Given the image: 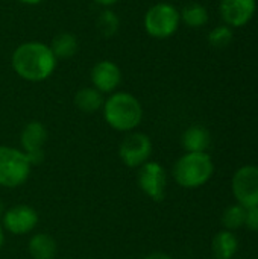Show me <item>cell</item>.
I'll use <instances>...</instances> for the list:
<instances>
[{
  "label": "cell",
  "instance_id": "1",
  "mask_svg": "<svg viewBox=\"0 0 258 259\" xmlns=\"http://www.w3.org/2000/svg\"><path fill=\"white\" fill-rule=\"evenodd\" d=\"M58 59L49 44L41 41H26L15 47L11 56L12 70L18 77L27 82H43L49 79Z\"/></svg>",
  "mask_w": 258,
  "mask_h": 259
},
{
  "label": "cell",
  "instance_id": "2",
  "mask_svg": "<svg viewBox=\"0 0 258 259\" xmlns=\"http://www.w3.org/2000/svg\"><path fill=\"white\" fill-rule=\"evenodd\" d=\"M103 118L106 124L117 132H132L143 120V106L140 100L126 91H116L105 99Z\"/></svg>",
  "mask_w": 258,
  "mask_h": 259
},
{
  "label": "cell",
  "instance_id": "3",
  "mask_svg": "<svg viewBox=\"0 0 258 259\" xmlns=\"http://www.w3.org/2000/svg\"><path fill=\"white\" fill-rule=\"evenodd\" d=\"M214 173V162L207 152H186L173 165L175 182L187 190L204 187Z\"/></svg>",
  "mask_w": 258,
  "mask_h": 259
},
{
  "label": "cell",
  "instance_id": "4",
  "mask_svg": "<svg viewBox=\"0 0 258 259\" xmlns=\"http://www.w3.org/2000/svg\"><path fill=\"white\" fill-rule=\"evenodd\" d=\"M32 165L21 149L0 144V187H21L30 175Z\"/></svg>",
  "mask_w": 258,
  "mask_h": 259
},
{
  "label": "cell",
  "instance_id": "5",
  "mask_svg": "<svg viewBox=\"0 0 258 259\" xmlns=\"http://www.w3.org/2000/svg\"><path fill=\"white\" fill-rule=\"evenodd\" d=\"M181 17L179 11L172 3H155L151 6L143 18L144 30L149 36L157 39H166L170 38L179 27Z\"/></svg>",
  "mask_w": 258,
  "mask_h": 259
},
{
  "label": "cell",
  "instance_id": "6",
  "mask_svg": "<svg viewBox=\"0 0 258 259\" xmlns=\"http://www.w3.org/2000/svg\"><path fill=\"white\" fill-rule=\"evenodd\" d=\"M152 141L143 132H128L119 146V158L123 165L129 168H138L144 162L151 161L152 156Z\"/></svg>",
  "mask_w": 258,
  "mask_h": 259
},
{
  "label": "cell",
  "instance_id": "7",
  "mask_svg": "<svg viewBox=\"0 0 258 259\" xmlns=\"http://www.w3.org/2000/svg\"><path fill=\"white\" fill-rule=\"evenodd\" d=\"M137 184L140 190L154 202H161L166 197L167 190V173L160 162L148 161L138 167Z\"/></svg>",
  "mask_w": 258,
  "mask_h": 259
},
{
  "label": "cell",
  "instance_id": "8",
  "mask_svg": "<svg viewBox=\"0 0 258 259\" xmlns=\"http://www.w3.org/2000/svg\"><path fill=\"white\" fill-rule=\"evenodd\" d=\"M233 196L243 208L258 206V165H243L233 176Z\"/></svg>",
  "mask_w": 258,
  "mask_h": 259
},
{
  "label": "cell",
  "instance_id": "9",
  "mask_svg": "<svg viewBox=\"0 0 258 259\" xmlns=\"http://www.w3.org/2000/svg\"><path fill=\"white\" fill-rule=\"evenodd\" d=\"M49 132L41 121H29L20 134V146L26 153L30 165H40L44 161V144L47 143Z\"/></svg>",
  "mask_w": 258,
  "mask_h": 259
},
{
  "label": "cell",
  "instance_id": "10",
  "mask_svg": "<svg viewBox=\"0 0 258 259\" xmlns=\"http://www.w3.org/2000/svg\"><path fill=\"white\" fill-rule=\"evenodd\" d=\"M38 212L29 205H15L5 211L2 217V228L12 235L30 234L38 225Z\"/></svg>",
  "mask_w": 258,
  "mask_h": 259
},
{
  "label": "cell",
  "instance_id": "11",
  "mask_svg": "<svg viewBox=\"0 0 258 259\" xmlns=\"http://www.w3.org/2000/svg\"><path fill=\"white\" fill-rule=\"evenodd\" d=\"M90 79L93 83L91 87H94L97 91H100L102 94H113L120 87L123 74L116 62L109 59H102L93 65L90 71Z\"/></svg>",
  "mask_w": 258,
  "mask_h": 259
},
{
  "label": "cell",
  "instance_id": "12",
  "mask_svg": "<svg viewBox=\"0 0 258 259\" xmlns=\"http://www.w3.org/2000/svg\"><path fill=\"white\" fill-rule=\"evenodd\" d=\"M257 9L255 0H222L219 11L224 23L230 27L246 26Z\"/></svg>",
  "mask_w": 258,
  "mask_h": 259
},
{
  "label": "cell",
  "instance_id": "13",
  "mask_svg": "<svg viewBox=\"0 0 258 259\" xmlns=\"http://www.w3.org/2000/svg\"><path fill=\"white\" fill-rule=\"evenodd\" d=\"M211 252L214 259H234L239 252V240L231 231H220L211 241Z\"/></svg>",
  "mask_w": 258,
  "mask_h": 259
},
{
  "label": "cell",
  "instance_id": "14",
  "mask_svg": "<svg viewBox=\"0 0 258 259\" xmlns=\"http://www.w3.org/2000/svg\"><path fill=\"white\" fill-rule=\"evenodd\" d=\"M211 143V135L204 126H190L181 137V144L186 152H207Z\"/></svg>",
  "mask_w": 258,
  "mask_h": 259
},
{
  "label": "cell",
  "instance_id": "15",
  "mask_svg": "<svg viewBox=\"0 0 258 259\" xmlns=\"http://www.w3.org/2000/svg\"><path fill=\"white\" fill-rule=\"evenodd\" d=\"M27 250L32 259H55L58 246L49 234L38 232L30 237L27 243Z\"/></svg>",
  "mask_w": 258,
  "mask_h": 259
},
{
  "label": "cell",
  "instance_id": "16",
  "mask_svg": "<svg viewBox=\"0 0 258 259\" xmlns=\"http://www.w3.org/2000/svg\"><path fill=\"white\" fill-rule=\"evenodd\" d=\"M105 97L100 91H97L94 87H84L76 91L75 94V105L81 112L85 114H94L103 108Z\"/></svg>",
  "mask_w": 258,
  "mask_h": 259
},
{
  "label": "cell",
  "instance_id": "17",
  "mask_svg": "<svg viewBox=\"0 0 258 259\" xmlns=\"http://www.w3.org/2000/svg\"><path fill=\"white\" fill-rule=\"evenodd\" d=\"M50 49L56 59H70L76 55L79 49L78 38L71 32H61L53 36L50 42Z\"/></svg>",
  "mask_w": 258,
  "mask_h": 259
},
{
  "label": "cell",
  "instance_id": "18",
  "mask_svg": "<svg viewBox=\"0 0 258 259\" xmlns=\"http://www.w3.org/2000/svg\"><path fill=\"white\" fill-rule=\"evenodd\" d=\"M181 21L189 27H202L208 23V11L201 3H189L179 11Z\"/></svg>",
  "mask_w": 258,
  "mask_h": 259
},
{
  "label": "cell",
  "instance_id": "19",
  "mask_svg": "<svg viewBox=\"0 0 258 259\" xmlns=\"http://www.w3.org/2000/svg\"><path fill=\"white\" fill-rule=\"evenodd\" d=\"M96 26H97L99 33L103 38H111L120 29V18L114 11H111L109 8H105L103 11L99 12L96 18Z\"/></svg>",
  "mask_w": 258,
  "mask_h": 259
},
{
  "label": "cell",
  "instance_id": "20",
  "mask_svg": "<svg viewBox=\"0 0 258 259\" xmlns=\"http://www.w3.org/2000/svg\"><path fill=\"white\" fill-rule=\"evenodd\" d=\"M245 215H246V208H243L239 203H234L228 206L224 214H222V225L227 231H237L245 228Z\"/></svg>",
  "mask_w": 258,
  "mask_h": 259
},
{
  "label": "cell",
  "instance_id": "21",
  "mask_svg": "<svg viewBox=\"0 0 258 259\" xmlns=\"http://www.w3.org/2000/svg\"><path fill=\"white\" fill-rule=\"evenodd\" d=\"M231 41H233V30L227 24L217 26L208 33V42L214 49H225L231 44Z\"/></svg>",
  "mask_w": 258,
  "mask_h": 259
},
{
  "label": "cell",
  "instance_id": "22",
  "mask_svg": "<svg viewBox=\"0 0 258 259\" xmlns=\"http://www.w3.org/2000/svg\"><path fill=\"white\" fill-rule=\"evenodd\" d=\"M245 228L248 231H258V206L246 208V215H245Z\"/></svg>",
  "mask_w": 258,
  "mask_h": 259
},
{
  "label": "cell",
  "instance_id": "23",
  "mask_svg": "<svg viewBox=\"0 0 258 259\" xmlns=\"http://www.w3.org/2000/svg\"><path fill=\"white\" fill-rule=\"evenodd\" d=\"M144 259H173L170 255L164 253V252H152L148 256H144Z\"/></svg>",
  "mask_w": 258,
  "mask_h": 259
},
{
  "label": "cell",
  "instance_id": "24",
  "mask_svg": "<svg viewBox=\"0 0 258 259\" xmlns=\"http://www.w3.org/2000/svg\"><path fill=\"white\" fill-rule=\"evenodd\" d=\"M93 2L97 3V5H100V6H103V8H109V6L116 5L119 0H93Z\"/></svg>",
  "mask_w": 258,
  "mask_h": 259
},
{
  "label": "cell",
  "instance_id": "25",
  "mask_svg": "<svg viewBox=\"0 0 258 259\" xmlns=\"http://www.w3.org/2000/svg\"><path fill=\"white\" fill-rule=\"evenodd\" d=\"M17 2H20L23 5H29V6H35V5H40L44 0H17Z\"/></svg>",
  "mask_w": 258,
  "mask_h": 259
},
{
  "label": "cell",
  "instance_id": "26",
  "mask_svg": "<svg viewBox=\"0 0 258 259\" xmlns=\"http://www.w3.org/2000/svg\"><path fill=\"white\" fill-rule=\"evenodd\" d=\"M3 243H5V232H3V228H2V225H0V250H2V247H3Z\"/></svg>",
  "mask_w": 258,
  "mask_h": 259
},
{
  "label": "cell",
  "instance_id": "27",
  "mask_svg": "<svg viewBox=\"0 0 258 259\" xmlns=\"http://www.w3.org/2000/svg\"><path fill=\"white\" fill-rule=\"evenodd\" d=\"M5 211H6V208H5V205L0 202V220H2V217H3V214H5Z\"/></svg>",
  "mask_w": 258,
  "mask_h": 259
}]
</instances>
